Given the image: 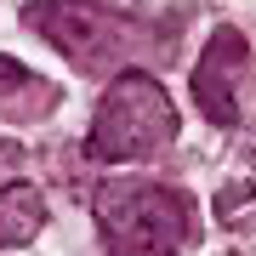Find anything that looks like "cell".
Masks as SVG:
<instances>
[{
  "label": "cell",
  "instance_id": "cell-1",
  "mask_svg": "<svg viewBox=\"0 0 256 256\" xmlns=\"http://www.w3.org/2000/svg\"><path fill=\"white\" fill-rule=\"evenodd\" d=\"M23 23L52 40L80 74H120L131 57H154L165 34L148 18H131L102 0H28Z\"/></svg>",
  "mask_w": 256,
  "mask_h": 256
},
{
  "label": "cell",
  "instance_id": "cell-2",
  "mask_svg": "<svg viewBox=\"0 0 256 256\" xmlns=\"http://www.w3.org/2000/svg\"><path fill=\"white\" fill-rule=\"evenodd\" d=\"M92 216L114 256H176L188 245L194 222L188 200L148 176H108L92 194Z\"/></svg>",
  "mask_w": 256,
  "mask_h": 256
},
{
  "label": "cell",
  "instance_id": "cell-3",
  "mask_svg": "<svg viewBox=\"0 0 256 256\" xmlns=\"http://www.w3.org/2000/svg\"><path fill=\"white\" fill-rule=\"evenodd\" d=\"M171 142H176V102L165 97V86L154 74L120 68L92 114L86 154L102 165H131V160H154Z\"/></svg>",
  "mask_w": 256,
  "mask_h": 256
},
{
  "label": "cell",
  "instance_id": "cell-4",
  "mask_svg": "<svg viewBox=\"0 0 256 256\" xmlns=\"http://www.w3.org/2000/svg\"><path fill=\"white\" fill-rule=\"evenodd\" d=\"M250 68V46L239 28H216L210 46L194 68V102L210 126H234L239 120V74Z\"/></svg>",
  "mask_w": 256,
  "mask_h": 256
},
{
  "label": "cell",
  "instance_id": "cell-5",
  "mask_svg": "<svg viewBox=\"0 0 256 256\" xmlns=\"http://www.w3.org/2000/svg\"><path fill=\"white\" fill-rule=\"evenodd\" d=\"M46 222V194L40 182H6L0 188V250L12 245H28Z\"/></svg>",
  "mask_w": 256,
  "mask_h": 256
},
{
  "label": "cell",
  "instance_id": "cell-6",
  "mask_svg": "<svg viewBox=\"0 0 256 256\" xmlns=\"http://www.w3.org/2000/svg\"><path fill=\"white\" fill-rule=\"evenodd\" d=\"M12 97H40V102H57V92H52L46 80H34V74H28V68H18L12 57H0V108H12V114H18V102H12Z\"/></svg>",
  "mask_w": 256,
  "mask_h": 256
},
{
  "label": "cell",
  "instance_id": "cell-7",
  "mask_svg": "<svg viewBox=\"0 0 256 256\" xmlns=\"http://www.w3.org/2000/svg\"><path fill=\"white\" fill-rule=\"evenodd\" d=\"M18 165V142H0V171H12Z\"/></svg>",
  "mask_w": 256,
  "mask_h": 256
}]
</instances>
